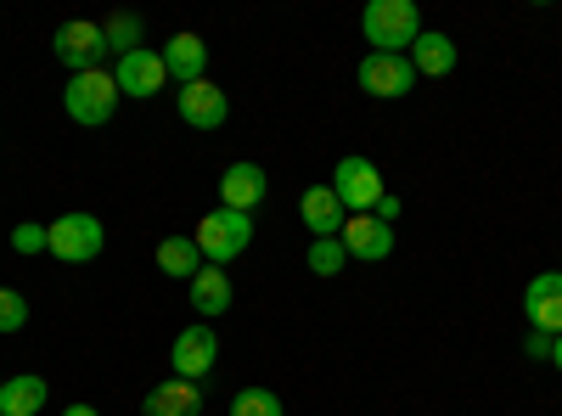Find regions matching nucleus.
Listing matches in <instances>:
<instances>
[{"label": "nucleus", "mask_w": 562, "mask_h": 416, "mask_svg": "<svg viewBox=\"0 0 562 416\" xmlns=\"http://www.w3.org/2000/svg\"><path fill=\"white\" fill-rule=\"evenodd\" d=\"M192 310H198V315H225V310H231V276H225L220 265H203V270L192 276Z\"/></svg>", "instance_id": "nucleus-18"}, {"label": "nucleus", "mask_w": 562, "mask_h": 416, "mask_svg": "<svg viewBox=\"0 0 562 416\" xmlns=\"http://www.w3.org/2000/svg\"><path fill=\"white\" fill-rule=\"evenodd\" d=\"M344 265H349V248H344L338 237H315V243H310V270H315V276H338Z\"/></svg>", "instance_id": "nucleus-22"}, {"label": "nucleus", "mask_w": 562, "mask_h": 416, "mask_svg": "<svg viewBox=\"0 0 562 416\" xmlns=\"http://www.w3.org/2000/svg\"><path fill=\"white\" fill-rule=\"evenodd\" d=\"M29 327V299L23 293H12V288H0V333H23Z\"/></svg>", "instance_id": "nucleus-24"}, {"label": "nucleus", "mask_w": 562, "mask_h": 416, "mask_svg": "<svg viewBox=\"0 0 562 416\" xmlns=\"http://www.w3.org/2000/svg\"><path fill=\"white\" fill-rule=\"evenodd\" d=\"M158 270L175 276V282H192V276L203 270L198 243H192V237H164V243H158Z\"/></svg>", "instance_id": "nucleus-19"}, {"label": "nucleus", "mask_w": 562, "mask_h": 416, "mask_svg": "<svg viewBox=\"0 0 562 416\" xmlns=\"http://www.w3.org/2000/svg\"><path fill=\"white\" fill-rule=\"evenodd\" d=\"M192 243H198V254H203L209 265H220V270H225L237 254H248V243H254V214L214 209V214H203V220H198Z\"/></svg>", "instance_id": "nucleus-2"}, {"label": "nucleus", "mask_w": 562, "mask_h": 416, "mask_svg": "<svg viewBox=\"0 0 562 416\" xmlns=\"http://www.w3.org/2000/svg\"><path fill=\"white\" fill-rule=\"evenodd\" d=\"M45 411V378H12V383H0V416H34Z\"/></svg>", "instance_id": "nucleus-20"}, {"label": "nucleus", "mask_w": 562, "mask_h": 416, "mask_svg": "<svg viewBox=\"0 0 562 416\" xmlns=\"http://www.w3.org/2000/svg\"><path fill=\"white\" fill-rule=\"evenodd\" d=\"M102 34H108V52H119V57L140 52V18H135V12L108 18V23H102Z\"/></svg>", "instance_id": "nucleus-21"}, {"label": "nucleus", "mask_w": 562, "mask_h": 416, "mask_svg": "<svg viewBox=\"0 0 562 416\" xmlns=\"http://www.w3.org/2000/svg\"><path fill=\"white\" fill-rule=\"evenodd\" d=\"M411 85H416L411 57H383V52H371V57L360 63V90H371V97H383V102L405 97Z\"/></svg>", "instance_id": "nucleus-10"}, {"label": "nucleus", "mask_w": 562, "mask_h": 416, "mask_svg": "<svg viewBox=\"0 0 562 416\" xmlns=\"http://www.w3.org/2000/svg\"><path fill=\"white\" fill-rule=\"evenodd\" d=\"M524 315L535 321V333L562 338V270H546L524 288Z\"/></svg>", "instance_id": "nucleus-9"}, {"label": "nucleus", "mask_w": 562, "mask_h": 416, "mask_svg": "<svg viewBox=\"0 0 562 416\" xmlns=\"http://www.w3.org/2000/svg\"><path fill=\"white\" fill-rule=\"evenodd\" d=\"M12 248L18 254H45V225H18L12 231Z\"/></svg>", "instance_id": "nucleus-25"}, {"label": "nucleus", "mask_w": 562, "mask_h": 416, "mask_svg": "<svg viewBox=\"0 0 562 416\" xmlns=\"http://www.w3.org/2000/svg\"><path fill=\"white\" fill-rule=\"evenodd\" d=\"M52 52H57V63L68 74H90V68H102V57H108V34H102V23H63L57 40H52Z\"/></svg>", "instance_id": "nucleus-5"}, {"label": "nucleus", "mask_w": 562, "mask_h": 416, "mask_svg": "<svg viewBox=\"0 0 562 416\" xmlns=\"http://www.w3.org/2000/svg\"><path fill=\"white\" fill-rule=\"evenodd\" d=\"M140 416H203V394H198V383H186V378L158 383V389H147Z\"/></svg>", "instance_id": "nucleus-15"}, {"label": "nucleus", "mask_w": 562, "mask_h": 416, "mask_svg": "<svg viewBox=\"0 0 562 416\" xmlns=\"http://www.w3.org/2000/svg\"><path fill=\"white\" fill-rule=\"evenodd\" d=\"M299 214H304V225L315 231V237H338V231H344V203H338L333 187H310L299 198Z\"/></svg>", "instance_id": "nucleus-16"}, {"label": "nucleus", "mask_w": 562, "mask_h": 416, "mask_svg": "<svg viewBox=\"0 0 562 416\" xmlns=\"http://www.w3.org/2000/svg\"><path fill=\"white\" fill-rule=\"evenodd\" d=\"M551 366H557V372H562V338H551Z\"/></svg>", "instance_id": "nucleus-29"}, {"label": "nucleus", "mask_w": 562, "mask_h": 416, "mask_svg": "<svg viewBox=\"0 0 562 416\" xmlns=\"http://www.w3.org/2000/svg\"><path fill=\"white\" fill-rule=\"evenodd\" d=\"M158 57H164L169 79H180V85H198V79H209V45H203L198 34H175Z\"/></svg>", "instance_id": "nucleus-14"}, {"label": "nucleus", "mask_w": 562, "mask_h": 416, "mask_svg": "<svg viewBox=\"0 0 562 416\" xmlns=\"http://www.w3.org/2000/svg\"><path fill=\"white\" fill-rule=\"evenodd\" d=\"M338 243L349 248V259H389L394 254V225H383L378 214H355V220H344V231H338Z\"/></svg>", "instance_id": "nucleus-11"}, {"label": "nucleus", "mask_w": 562, "mask_h": 416, "mask_svg": "<svg viewBox=\"0 0 562 416\" xmlns=\"http://www.w3.org/2000/svg\"><path fill=\"white\" fill-rule=\"evenodd\" d=\"M231 416H281V394H270V389H243L237 400H231Z\"/></svg>", "instance_id": "nucleus-23"}, {"label": "nucleus", "mask_w": 562, "mask_h": 416, "mask_svg": "<svg viewBox=\"0 0 562 416\" xmlns=\"http://www.w3.org/2000/svg\"><path fill=\"white\" fill-rule=\"evenodd\" d=\"M102 243H108V231L97 214H63L57 225H45V254H57L63 265L102 259Z\"/></svg>", "instance_id": "nucleus-4"}, {"label": "nucleus", "mask_w": 562, "mask_h": 416, "mask_svg": "<svg viewBox=\"0 0 562 416\" xmlns=\"http://www.w3.org/2000/svg\"><path fill=\"white\" fill-rule=\"evenodd\" d=\"M63 416H102V411H97V405H68Z\"/></svg>", "instance_id": "nucleus-28"}, {"label": "nucleus", "mask_w": 562, "mask_h": 416, "mask_svg": "<svg viewBox=\"0 0 562 416\" xmlns=\"http://www.w3.org/2000/svg\"><path fill=\"white\" fill-rule=\"evenodd\" d=\"M265 192H270V180H265L259 164H231L220 175V198H225V209H237V214H254L265 203Z\"/></svg>", "instance_id": "nucleus-13"}, {"label": "nucleus", "mask_w": 562, "mask_h": 416, "mask_svg": "<svg viewBox=\"0 0 562 416\" xmlns=\"http://www.w3.org/2000/svg\"><path fill=\"white\" fill-rule=\"evenodd\" d=\"M113 85H119V97H135V102H153L158 90L169 85V68H164V57L158 52H130V57H119L113 63Z\"/></svg>", "instance_id": "nucleus-7"}, {"label": "nucleus", "mask_w": 562, "mask_h": 416, "mask_svg": "<svg viewBox=\"0 0 562 416\" xmlns=\"http://www.w3.org/2000/svg\"><path fill=\"white\" fill-rule=\"evenodd\" d=\"M214 360H220V338H214V327H186V333L175 338V349H169L175 378H186V383L209 378V372H214Z\"/></svg>", "instance_id": "nucleus-8"}, {"label": "nucleus", "mask_w": 562, "mask_h": 416, "mask_svg": "<svg viewBox=\"0 0 562 416\" xmlns=\"http://www.w3.org/2000/svg\"><path fill=\"white\" fill-rule=\"evenodd\" d=\"M63 108H68L74 124H90V130L108 124V119L119 113V85H113V74H102V68L74 74L68 90H63Z\"/></svg>", "instance_id": "nucleus-3"}, {"label": "nucleus", "mask_w": 562, "mask_h": 416, "mask_svg": "<svg viewBox=\"0 0 562 416\" xmlns=\"http://www.w3.org/2000/svg\"><path fill=\"white\" fill-rule=\"evenodd\" d=\"M371 214H378L383 225H394V220H400V198H389V192H383V203H378V209H371Z\"/></svg>", "instance_id": "nucleus-26"}, {"label": "nucleus", "mask_w": 562, "mask_h": 416, "mask_svg": "<svg viewBox=\"0 0 562 416\" xmlns=\"http://www.w3.org/2000/svg\"><path fill=\"white\" fill-rule=\"evenodd\" d=\"M175 108H180V119L192 124V130H220V124L231 119V108H225V90H220V85H209V79H198V85H180Z\"/></svg>", "instance_id": "nucleus-12"}, {"label": "nucleus", "mask_w": 562, "mask_h": 416, "mask_svg": "<svg viewBox=\"0 0 562 416\" xmlns=\"http://www.w3.org/2000/svg\"><path fill=\"white\" fill-rule=\"evenodd\" d=\"M411 68L428 74V79H445V74L456 68V40H450V34H434V29H422L416 45H411Z\"/></svg>", "instance_id": "nucleus-17"}, {"label": "nucleus", "mask_w": 562, "mask_h": 416, "mask_svg": "<svg viewBox=\"0 0 562 416\" xmlns=\"http://www.w3.org/2000/svg\"><path fill=\"white\" fill-rule=\"evenodd\" d=\"M360 29L383 57H405V45H416V34H422V18L411 0H371L360 12Z\"/></svg>", "instance_id": "nucleus-1"}, {"label": "nucleus", "mask_w": 562, "mask_h": 416, "mask_svg": "<svg viewBox=\"0 0 562 416\" xmlns=\"http://www.w3.org/2000/svg\"><path fill=\"white\" fill-rule=\"evenodd\" d=\"M529 355L535 360H551V333H529Z\"/></svg>", "instance_id": "nucleus-27"}, {"label": "nucleus", "mask_w": 562, "mask_h": 416, "mask_svg": "<svg viewBox=\"0 0 562 416\" xmlns=\"http://www.w3.org/2000/svg\"><path fill=\"white\" fill-rule=\"evenodd\" d=\"M333 192H338L344 209L371 214V209L383 203V175H378V164H371V158H344V164L333 169Z\"/></svg>", "instance_id": "nucleus-6"}]
</instances>
